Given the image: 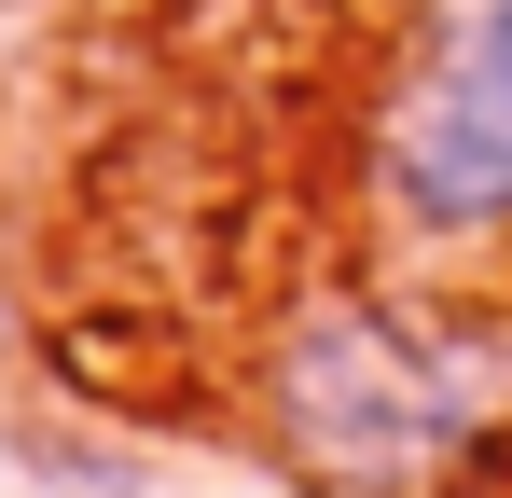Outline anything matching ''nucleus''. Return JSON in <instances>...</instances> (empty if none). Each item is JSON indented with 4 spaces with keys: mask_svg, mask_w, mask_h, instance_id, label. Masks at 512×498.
I'll return each mask as SVG.
<instances>
[{
    "mask_svg": "<svg viewBox=\"0 0 512 498\" xmlns=\"http://www.w3.org/2000/svg\"><path fill=\"white\" fill-rule=\"evenodd\" d=\"M512 415V332L457 319L443 291L346 277L305 291L277 360H263V429L305 485L333 498H429L457 485Z\"/></svg>",
    "mask_w": 512,
    "mask_h": 498,
    "instance_id": "1",
    "label": "nucleus"
},
{
    "mask_svg": "<svg viewBox=\"0 0 512 498\" xmlns=\"http://www.w3.org/2000/svg\"><path fill=\"white\" fill-rule=\"evenodd\" d=\"M360 180L374 222L429 263L512 249V0H402Z\"/></svg>",
    "mask_w": 512,
    "mask_h": 498,
    "instance_id": "2",
    "label": "nucleus"
}]
</instances>
